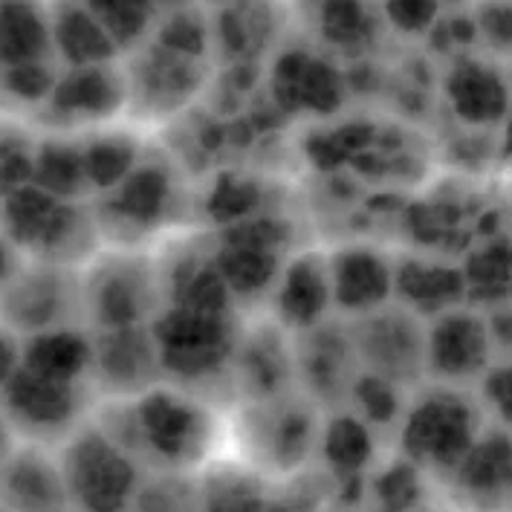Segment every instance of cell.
Listing matches in <instances>:
<instances>
[{"label": "cell", "instance_id": "30bf717a", "mask_svg": "<svg viewBox=\"0 0 512 512\" xmlns=\"http://www.w3.org/2000/svg\"><path fill=\"white\" fill-rule=\"evenodd\" d=\"M489 400L498 408V414L512 426V365L504 371L492 374V388H489Z\"/></svg>", "mask_w": 512, "mask_h": 512}, {"label": "cell", "instance_id": "3957f363", "mask_svg": "<svg viewBox=\"0 0 512 512\" xmlns=\"http://www.w3.org/2000/svg\"><path fill=\"white\" fill-rule=\"evenodd\" d=\"M0 510L70 512L61 460L53 463L38 449L6 452L0 460Z\"/></svg>", "mask_w": 512, "mask_h": 512}, {"label": "cell", "instance_id": "5b68a950", "mask_svg": "<svg viewBox=\"0 0 512 512\" xmlns=\"http://www.w3.org/2000/svg\"><path fill=\"white\" fill-rule=\"evenodd\" d=\"M47 47H53V15L38 0H0V61L27 67Z\"/></svg>", "mask_w": 512, "mask_h": 512}, {"label": "cell", "instance_id": "8992f818", "mask_svg": "<svg viewBox=\"0 0 512 512\" xmlns=\"http://www.w3.org/2000/svg\"><path fill=\"white\" fill-rule=\"evenodd\" d=\"M489 351V336L484 324L469 319V316H449L446 322L434 330L429 356L446 377H463L475 374L486 362Z\"/></svg>", "mask_w": 512, "mask_h": 512}, {"label": "cell", "instance_id": "8fae6325", "mask_svg": "<svg viewBox=\"0 0 512 512\" xmlns=\"http://www.w3.org/2000/svg\"><path fill=\"white\" fill-rule=\"evenodd\" d=\"M12 374H15V348L0 327V385H6Z\"/></svg>", "mask_w": 512, "mask_h": 512}, {"label": "cell", "instance_id": "5bb4252c", "mask_svg": "<svg viewBox=\"0 0 512 512\" xmlns=\"http://www.w3.org/2000/svg\"><path fill=\"white\" fill-rule=\"evenodd\" d=\"M510 9H512V3L507 0V12H510ZM501 24H510V15H507V18H501Z\"/></svg>", "mask_w": 512, "mask_h": 512}, {"label": "cell", "instance_id": "9c48e42d", "mask_svg": "<svg viewBox=\"0 0 512 512\" xmlns=\"http://www.w3.org/2000/svg\"><path fill=\"white\" fill-rule=\"evenodd\" d=\"M478 73H481V70H466V79H463V84L452 90V96L458 99L460 105L466 102V96H463V93H466V84H472V87H478V84H481V90H484V93H489V96H501V93H498V87L492 84V79H486V76H478ZM489 108H492V102H489V99H484V102L478 105V99L472 96V99H469V105L460 110V113L466 116V110H469V113H478V116H486V113H492V110H489Z\"/></svg>", "mask_w": 512, "mask_h": 512}, {"label": "cell", "instance_id": "52a82bcc", "mask_svg": "<svg viewBox=\"0 0 512 512\" xmlns=\"http://www.w3.org/2000/svg\"><path fill=\"white\" fill-rule=\"evenodd\" d=\"M139 437L145 449L157 452L165 460L189 458L194 440V423L189 417V408L165 400H148L139 405Z\"/></svg>", "mask_w": 512, "mask_h": 512}, {"label": "cell", "instance_id": "277c9868", "mask_svg": "<svg viewBox=\"0 0 512 512\" xmlns=\"http://www.w3.org/2000/svg\"><path fill=\"white\" fill-rule=\"evenodd\" d=\"M469 411L455 397L443 394L440 400L426 403V408L411 423V446L429 463H455L469 455Z\"/></svg>", "mask_w": 512, "mask_h": 512}, {"label": "cell", "instance_id": "ba28073f", "mask_svg": "<svg viewBox=\"0 0 512 512\" xmlns=\"http://www.w3.org/2000/svg\"><path fill=\"white\" fill-rule=\"evenodd\" d=\"M90 365H93V351L76 333H61V330L44 333L27 351V371L67 385H73Z\"/></svg>", "mask_w": 512, "mask_h": 512}, {"label": "cell", "instance_id": "9a60e30c", "mask_svg": "<svg viewBox=\"0 0 512 512\" xmlns=\"http://www.w3.org/2000/svg\"><path fill=\"white\" fill-rule=\"evenodd\" d=\"M510 154H512V142H510Z\"/></svg>", "mask_w": 512, "mask_h": 512}, {"label": "cell", "instance_id": "6da1fadb", "mask_svg": "<svg viewBox=\"0 0 512 512\" xmlns=\"http://www.w3.org/2000/svg\"><path fill=\"white\" fill-rule=\"evenodd\" d=\"M70 512H131L136 472L108 432H79L61 458Z\"/></svg>", "mask_w": 512, "mask_h": 512}, {"label": "cell", "instance_id": "7c38bea8", "mask_svg": "<svg viewBox=\"0 0 512 512\" xmlns=\"http://www.w3.org/2000/svg\"><path fill=\"white\" fill-rule=\"evenodd\" d=\"M6 426H9V423H6V417H3V411H0V460L6 458V452H9V449H6Z\"/></svg>", "mask_w": 512, "mask_h": 512}, {"label": "cell", "instance_id": "7a4b0ae2", "mask_svg": "<svg viewBox=\"0 0 512 512\" xmlns=\"http://www.w3.org/2000/svg\"><path fill=\"white\" fill-rule=\"evenodd\" d=\"M3 417L9 426H21L38 443L53 434L67 432L76 423V397L73 385L41 377L32 371H18L3 385Z\"/></svg>", "mask_w": 512, "mask_h": 512}, {"label": "cell", "instance_id": "4fadbf2b", "mask_svg": "<svg viewBox=\"0 0 512 512\" xmlns=\"http://www.w3.org/2000/svg\"><path fill=\"white\" fill-rule=\"evenodd\" d=\"M6 264H9V258H6V252L0 249V290H3V284H6V275H9V272H6Z\"/></svg>", "mask_w": 512, "mask_h": 512}]
</instances>
